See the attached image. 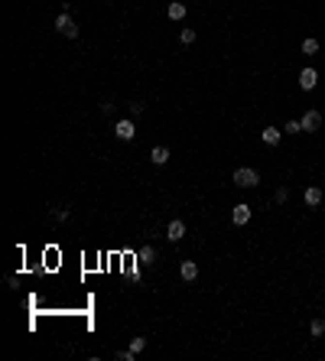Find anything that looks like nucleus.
Instances as JSON below:
<instances>
[{"label":"nucleus","instance_id":"nucleus-4","mask_svg":"<svg viewBox=\"0 0 325 361\" xmlns=\"http://www.w3.org/2000/svg\"><path fill=\"white\" fill-rule=\"evenodd\" d=\"M114 137H117V140H133V137H137L133 120H117V124H114Z\"/></svg>","mask_w":325,"mask_h":361},{"label":"nucleus","instance_id":"nucleus-10","mask_svg":"<svg viewBox=\"0 0 325 361\" xmlns=\"http://www.w3.org/2000/svg\"><path fill=\"white\" fill-rule=\"evenodd\" d=\"M179 274H182V280H195V277H198V263H195V261H185L182 267H179Z\"/></svg>","mask_w":325,"mask_h":361},{"label":"nucleus","instance_id":"nucleus-7","mask_svg":"<svg viewBox=\"0 0 325 361\" xmlns=\"http://www.w3.org/2000/svg\"><path fill=\"white\" fill-rule=\"evenodd\" d=\"M231 221H234V225H247V221H250V205H244V202H241V205H234Z\"/></svg>","mask_w":325,"mask_h":361},{"label":"nucleus","instance_id":"nucleus-11","mask_svg":"<svg viewBox=\"0 0 325 361\" xmlns=\"http://www.w3.org/2000/svg\"><path fill=\"white\" fill-rule=\"evenodd\" d=\"M150 160H153L156 166H162L166 160H169V150H166V147H153V150H150Z\"/></svg>","mask_w":325,"mask_h":361},{"label":"nucleus","instance_id":"nucleus-1","mask_svg":"<svg viewBox=\"0 0 325 361\" xmlns=\"http://www.w3.org/2000/svg\"><path fill=\"white\" fill-rule=\"evenodd\" d=\"M234 182H238L241 189H254L260 182V173H257V169H250V166H241L238 173H234Z\"/></svg>","mask_w":325,"mask_h":361},{"label":"nucleus","instance_id":"nucleus-2","mask_svg":"<svg viewBox=\"0 0 325 361\" xmlns=\"http://www.w3.org/2000/svg\"><path fill=\"white\" fill-rule=\"evenodd\" d=\"M55 30H59L62 36H68V39H75V36H78V26L72 23L68 13H59V16H55Z\"/></svg>","mask_w":325,"mask_h":361},{"label":"nucleus","instance_id":"nucleus-6","mask_svg":"<svg viewBox=\"0 0 325 361\" xmlns=\"http://www.w3.org/2000/svg\"><path fill=\"white\" fill-rule=\"evenodd\" d=\"M166 238H169V241H182L185 238V221L173 218L169 225H166Z\"/></svg>","mask_w":325,"mask_h":361},{"label":"nucleus","instance_id":"nucleus-8","mask_svg":"<svg viewBox=\"0 0 325 361\" xmlns=\"http://www.w3.org/2000/svg\"><path fill=\"white\" fill-rule=\"evenodd\" d=\"M303 198H306V205H322V189H319V186H309V189H306V192H303Z\"/></svg>","mask_w":325,"mask_h":361},{"label":"nucleus","instance_id":"nucleus-3","mask_svg":"<svg viewBox=\"0 0 325 361\" xmlns=\"http://www.w3.org/2000/svg\"><path fill=\"white\" fill-rule=\"evenodd\" d=\"M299 124H303L306 133H315L319 127H322V114H319V111H306L303 117H299Z\"/></svg>","mask_w":325,"mask_h":361},{"label":"nucleus","instance_id":"nucleus-16","mask_svg":"<svg viewBox=\"0 0 325 361\" xmlns=\"http://www.w3.org/2000/svg\"><path fill=\"white\" fill-rule=\"evenodd\" d=\"M179 39H182V46L195 43V30H182V33H179Z\"/></svg>","mask_w":325,"mask_h":361},{"label":"nucleus","instance_id":"nucleus-13","mask_svg":"<svg viewBox=\"0 0 325 361\" xmlns=\"http://www.w3.org/2000/svg\"><path fill=\"white\" fill-rule=\"evenodd\" d=\"M303 52H306V55H315V52H319V39H312V36H309V39H303Z\"/></svg>","mask_w":325,"mask_h":361},{"label":"nucleus","instance_id":"nucleus-19","mask_svg":"<svg viewBox=\"0 0 325 361\" xmlns=\"http://www.w3.org/2000/svg\"><path fill=\"white\" fill-rule=\"evenodd\" d=\"M117 358H120V361H133V358H137V355H133V351L127 348V351H117Z\"/></svg>","mask_w":325,"mask_h":361},{"label":"nucleus","instance_id":"nucleus-18","mask_svg":"<svg viewBox=\"0 0 325 361\" xmlns=\"http://www.w3.org/2000/svg\"><path fill=\"white\" fill-rule=\"evenodd\" d=\"M153 257H156V254H153V247H143V251H140V261L153 263Z\"/></svg>","mask_w":325,"mask_h":361},{"label":"nucleus","instance_id":"nucleus-12","mask_svg":"<svg viewBox=\"0 0 325 361\" xmlns=\"http://www.w3.org/2000/svg\"><path fill=\"white\" fill-rule=\"evenodd\" d=\"M263 143H267V147H276V143H280V131H276V127H267V131H263Z\"/></svg>","mask_w":325,"mask_h":361},{"label":"nucleus","instance_id":"nucleus-9","mask_svg":"<svg viewBox=\"0 0 325 361\" xmlns=\"http://www.w3.org/2000/svg\"><path fill=\"white\" fill-rule=\"evenodd\" d=\"M166 16H169V20L173 23H179L185 16V3H179V0H173V3H169V10H166Z\"/></svg>","mask_w":325,"mask_h":361},{"label":"nucleus","instance_id":"nucleus-17","mask_svg":"<svg viewBox=\"0 0 325 361\" xmlns=\"http://www.w3.org/2000/svg\"><path fill=\"white\" fill-rule=\"evenodd\" d=\"M283 131H286V133H299V131H303V124H299V120H290Z\"/></svg>","mask_w":325,"mask_h":361},{"label":"nucleus","instance_id":"nucleus-5","mask_svg":"<svg viewBox=\"0 0 325 361\" xmlns=\"http://www.w3.org/2000/svg\"><path fill=\"white\" fill-rule=\"evenodd\" d=\"M315 85H319V72H315V68H303V72H299V88H303V91H312Z\"/></svg>","mask_w":325,"mask_h":361},{"label":"nucleus","instance_id":"nucleus-14","mask_svg":"<svg viewBox=\"0 0 325 361\" xmlns=\"http://www.w3.org/2000/svg\"><path fill=\"white\" fill-rule=\"evenodd\" d=\"M143 348H146V339H143V335H137V339H130V351H133V355H140Z\"/></svg>","mask_w":325,"mask_h":361},{"label":"nucleus","instance_id":"nucleus-15","mask_svg":"<svg viewBox=\"0 0 325 361\" xmlns=\"http://www.w3.org/2000/svg\"><path fill=\"white\" fill-rule=\"evenodd\" d=\"M309 332H312L315 339H319V335L325 332V319H312V326H309Z\"/></svg>","mask_w":325,"mask_h":361}]
</instances>
